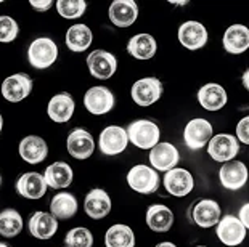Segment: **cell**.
Masks as SVG:
<instances>
[{
  "mask_svg": "<svg viewBox=\"0 0 249 247\" xmlns=\"http://www.w3.org/2000/svg\"><path fill=\"white\" fill-rule=\"evenodd\" d=\"M214 129L211 125L209 120L203 117L193 119L185 125L183 130V141L190 149H201L209 143V140L213 138Z\"/></svg>",
  "mask_w": 249,
  "mask_h": 247,
  "instance_id": "7",
  "label": "cell"
},
{
  "mask_svg": "<svg viewBox=\"0 0 249 247\" xmlns=\"http://www.w3.org/2000/svg\"><path fill=\"white\" fill-rule=\"evenodd\" d=\"M77 199L72 193L61 191L53 196L50 202V214L56 220H68L72 218L77 212Z\"/></svg>",
  "mask_w": 249,
  "mask_h": 247,
  "instance_id": "29",
  "label": "cell"
},
{
  "mask_svg": "<svg viewBox=\"0 0 249 247\" xmlns=\"http://www.w3.org/2000/svg\"><path fill=\"white\" fill-rule=\"evenodd\" d=\"M198 101L206 111H220L229 101L225 88L219 83H206L199 88Z\"/></svg>",
  "mask_w": 249,
  "mask_h": 247,
  "instance_id": "24",
  "label": "cell"
},
{
  "mask_svg": "<svg viewBox=\"0 0 249 247\" xmlns=\"http://www.w3.org/2000/svg\"><path fill=\"white\" fill-rule=\"evenodd\" d=\"M109 19L118 28H129L137 21L139 7L134 0H114L109 5Z\"/></svg>",
  "mask_w": 249,
  "mask_h": 247,
  "instance_id": "20",
  "label": "cell"
},
{
  "mask_svg": "<svg viewBox=\"0 0 249 247\" xmlns=\"http://www.w3.org/2000/svg\"><path fill=\"white\" fill-rule=\"evenodd\" d=\"M178 42L187 50H199L208 44V29L198 21H185L178 28Z\"/></svg>",
  "mask_w": 249,
  "mask_h": 247,
  "instance_id": "14",
  "label": "cell"
},
{
  "mask_svg": "<svg viewBox=\"0 0 249 247\" xmlns=\"http://www.w3.org/2000/svg\"><path fill=\"white\" fill-rule=\"evenodd\" d=\"M93 34L87 24H72L66 31V47L74 53L86 51L92 45Z\"/></svg>",
  "mask_w": 249,
  "mask_h": 247,
  "instance_id": "30",
  "label": "cell"
},
{
  "mask_svg": "<svg viewBox=\"0 0 249 247\" xmlns=\"http://www.w3.org/2000/svg\"><path fill=\"white\" fill-rule=\"evenodd\" d=\"M225 51L231 55H241L249 49V29L243 24H233L227 28L222 39Z\"/></svg>",
  "mask_w": 249,
  "mask_h": 247,
  "instance_id": "25",
  "label": "cell"
},
{
  "mask_svg": "<svg viewBox=\"0 0 249 247\" xmlns=\"http://www.w3.org/2000/svg\"><path fill=\"white\" fill-rule=\"evenodd\" d=\"M19 26L13 18L0 16V42L2 44H10L18 37Z\"/></svg>",
  "mask_w": 249,
  "mask_h": 247,
  "instance_id": "35",
  "label": "cell"
},
{
  "mask_svg": "<svg viewBox=\"0 0 249 247\" xmlns=\"http://www.w3.org/2000/svg\"><path fill=\"white\" fill-rule=\"evenodd\" d=\"M33 87V79L24 72H17L2 82V97L10 103H19L31 95Z\"/></svg>",
  "mask_w": 249,
  "mask_h": 247,
  "instance_id": "10",
  "label": "cell"
},
{
  "mask_svg": "<svg viewBox=\"0 0 249 247\" xmlns=\"http://www.w3.org/2000/svg\"><path fill=\"white\" fill-rule=\"evenodd\" d=\"M0 247H10L8 244H5V243H0Z\"/></svg>",
  "mask_w": 249,
  "mask_h": 247,
  "instance_id": "42",
  "label": "cell"
},
{
  "mask_svg": "<svg viewBox=\"0 0 249 247\" xmlns=\"http://www.w3.org/2000/svg\"><path fill=\"white\" fill-rule=\"evenodd\" d=\"M196 247H206V246H196Z\"/></svg>",
  "mask_w": 249,
  "mask_h": 247,
  "instance_id": "44",
  "label": "cell"
},
{
  "mask_svg": "<svg viewBox=\"0 0 249 247\" xmlns=\"http://www.w3.org/2000/svg\"><path fill=\"white\" fill-rule=\"evenodd\" d=\"M164 87L160 79L156 77H143L139 79L134 85H132L130 95L135 104H139L142 108L151 106L158 99L162 97Z\"/></svg>",
  "mask_w": 249,
  "mask_h": 247,
  "instance_id": "4",
  "label": "cell"
},
{
  "mask_svg": "<svg viewBox=\"0 0 249 247\" xmlns=\"http://www.w3.org/2000/svg\"><path fill=\"white\" fill-rule=\"evenodd\" d=\"M105 246L107 247H135L134 230L127 225L116 223L109 227L105 234Z\"/></svg>",
  "mask_w": 249,
  "mask_h": 247,
  "instance_id": "31",
  "label": "cell"
},
{
  "mask_svg": "<svg viewBox=\"0 0 249 247\" xmlns=\"http://www.w3.org/2000/svg\"><path fill=\"white\" fill-rule=\"evenodd\" d=\"M44 178L47 186L53 188V190H63V188H68L72 183L74 173L70 164L58 161L47 167Z\"/></svg>",
  "mask_w": 249,
  "mask_h": 247,
  "instance_id": "27",
  "label": "cell"
},
{
  "mask_svg": "<svg viewBox=\"0 0 249 247\" xmlns=\"http://www.w3.org/2000/svg\"><path fill=\"white\" fill-rule=\"evenodd\" d=\"M156 247H177L174 243H169V241H166V243H160V244H156Z\"/></svg>",
  "mask_w": 249,
  "mask_h": 247,
  "instance_id": "40",
  "label": "cell"
},
{
  "mask_svg": "<svg viewBox=\"0 0 249 247\" xmlns=\"http://www.w3.org/2000/svg\"><path fill=\"white\" fill-rule=\"evenodd\" d=\"M127 185L140 194H153L160 188V175L153 167L139 164L127 172Z\"/></svg>",
  "mask_w": 249,
  "mask_h": 247,
  "instance_id": "3",
  "label": "cell"
},
{
  "mask_svg": "<svg viewBox=\"0 0 249 247\" xmlns=\"http://www.w3.org/2000/svg\"><path fill=\"white\" fill-rule=\"evenodd\" d=\"M66 148L70 156L77 161H86L95 151V141L92 133H89L86 129H72L66 140Z\"/></svg>",
  "mask_w": 249,
  "mask_h": 247,
  "instance_id": "12",
  "label": "cell"
},
{
  "mask_svg": "<svg viewBox=\"0 0 249 247\" xmlns=\"http://www.w3.org/2000/svg\"><path fill=\"white\" fill-rule=\"evenodd\" d=\"M19 156L21 159L28 164H40L47 159L49 156V146H47V141L42 138V136L37 135H29L24 136L19 143Z\"/></svg>",
  "mask_w": 249,
  "mask_h": 247,
  "instance_id": "17",
  "label": "cell"
},
{
  "mask_svg": "<svg viewBox=\"0 0 249 247\" xmlns=\"http://www.w3.org/2000/svg\"><path fill=\"white\" fill-rule=\"evenodd\" d=\"M65 244L68 247H92L93 234L90 233V230L84 227L72 228L65 236Z\"/></svg>",
  "mask_w": 249,
  "mask_h": 247,
  "instance_id": "34",
  "label": "cell"
},
{
  "mask_svg": "<svg viewBox=\"0 0 249 247\" xmlns=\"http://www.w3.org/2000/svg\"><path fill=\"white\" fill-rule=\"evenodd\" d=\"M84 106L93 115L108 114L114 108V95L109 88L103 85H95L89 88L84 95Z\"/></svg>",
  "mask_w": 249,
  "mask_h": 247,
  "instance_id": "11",
  "label": "cell"
},
{
  "mask_svg": "<svg viewBox=\"0 0 249 247\" xmlns=\"http://www.w3.org/2000/svg\"><path fill=\"white\" fill-rule=\"evenodd\" d=\"M236 140H240L241 143L249 145V117H243L236 125Z\"/></svg>",
  "mask_w": 249,
  "mask_h": 247,
  "instance_id": "36",
  "label": "cell"
},
{
  "mask_svg": "<svg viewBox=\"0 0 249 247\" xmlns=\"http://www.w3.org/2000/svg\"><path fill=\"white\" fill-rule=\"evenodd\" d=\"M47 183L39 172H26L17 181V191L26 199H40L47 193Z\"/></svg>",
  "mask_w": 249,
  "mask_h": 247,
  "instance_id": "21",
  "label": "cell"
},
{
  "mask_svg": "<svg viewBox=\"0 0 249 247\" xmlns=\"http://www.w3.org/2000/svg\"><path fill=\"white\" fill-rule=\"evenodd\" d=\"M74 108H76L74 98L68 92H61L53 95V98L47 104V114H49V117L53 122L65 124L68 120H71L74 114Z\"/></svg>",
  "mask_w": 249,
  "mask_h": 247,
  "instance_id": "18",
  "label": "cell"
},
{
  "mask_svg": "<svg viewBox=\"0 0 249 247\" xmlns=\"http://www.w3.org/2000/svg\"><path fill=\"white\" fill-rule=\"evenodd\" d=\"M240 152V143L236 136L230 133H219L213 136L208 143V154L215 162H229L236 157Z\"/></svg>",
  "mask_w": 249,
  "mask_h": 247,
  "instance_id": "9",
  "label": "cell"
},
{
  "mask_svg": "<svg viewBox=\"0 0 249 247\" xmlns=\"http://www.w3.org/2000/svg\"><path fill=\"white\" fill-rule=\"evenodd\" d=\"M158 44L156 39L151 34H137L127 42V51L135 60H151L156 55Z\"/></svg>",
  "mask_w": 249,
  "mask_h": 247,
  "instance_id": "28",
  "label": "cell"
},
{
  "mask_svg": "<svg viewBox=\"0 0 249 247\" xmlns=\"http://www.w3.org/2000/svg\"><path fill=\"white\" fill-rule=\"evenodd\" d=\"M89 72L98 81H108L118 69V58L107 50H93L87 56Z\"/></svg>",
  "mask_w": 249,
  "mask_h": 247,
  "instance_id": "8",
  "label": "cell"
},
{
  "mask_svg": "<svg viewBox=\"0 0 249 247\" xmlns=\"http://www.w3.org/2000/svg\"><path fill=\"white\" fill-rule=\"evenodd\" d=\"M23 231V217L18 210L5 209L0 212V234L3 238H15Z\"/></svg>",
  "mask_w": 249,
  "mask_h": 247,
  "instance_id": "32",
  "label": "cell"
},
{
  "mask_svg": "<svg viewBox=\"0 0 249 247\" xmlns=\"http://www.w3.org/2000/svg\"><path fill=\"white\" fill-rule=\"evenodd\" d=\"M243 87L246 88H249V69H246L245 72H243Z\"/></svg>",
  "mask_w": 249,
  "mask_h": 247,
  "instance_id": "39",
  "label": "cell"
},
{
  "mask_svg": "<svg viewBox=\"0 0 249 247\" xmlns=\"http://www.w3.org/2000/svg\"><path fill=\"white\" fill-rule=\"evenodd\" d=\"M129 145V136L124 127L108 125L102 130L98 138V148L105 156H118L124 152Z\"/></svg>",
  "mask_w": 249,
  "mask_h": 247,
  "instance_id": "5",
  "label": "cell"
},
{
  "mask_svg": "<svg viewBox=\"0 0 249 247\" xmlns=\"http://www.w3.org/2000/svg\"><path fill=\"white\" fill-rule=\"evenodd\" d=\"M180 161V152L172 143H158L155 148L150 149V164L155 170L169 172L176 169Z\"/></svg>",
  "mask_w": 249,
  "mask_h": 247,
  "instance_id": "16",
  "label": "cell"
},
{
  "mask_svg": "<svg viewBox=\"0 0 249 247\" xmlns=\"http://www.w3.org/2000/svg\"><path fill=\"white\" fill-rule=\"evenodd\" d=\"M29 5L36 10V12L44 13V12H47V10H50L52 7H53V2H52V0H31Z\"/></svg>",
  "mask_w": 249,
  "mask_h": 247,
  "instance_id": "37",
  "label": "cell"
},
{
  "mask_svg": "<svg viewBox=\"0 0 249 247\" xmlns=\"http://www.w3.org/2000/svg\"><path fill=\"white\" fill-rule=\"evenodd\" d=\"M2 129H3V117H2V114H0V133H2Z\"/></svg>",
  "mask_w": 249,
  "mask_h": 247,
  "instance_id": "41",
  "label": "cell"
},
{
  "mask_svg": "<svg viewBox=\"0 0 249 247\" xmlns=\"http://www.w3.org/2000/svg\"><path fill=\"white\" fill-rule=\"evenodd\" d=\"M238 220H240L241 225H243V227H245L246 230L249 228V204H248V202L241 207V210H240V217H238Z\"/></svg>",
  "mask_w": 249,
  "mask_h": 247,
  "instance_id": "38",
  "label": "cell"
},
{
  "mask_svg": "<svg viewBox=\"0 0 249 247\" xmlns=\"http://www.w3.org/2000/svg\"><path fill=\"white\" fill-rule=\"evenodd\" d=\"M65 247H68V246H65Z\"/></svg>",
  "mask_w": 249,
  "mask_h": 247,
  "instance_id": "45",
  "label": "cell"
},
{
  "mask_svg": "<svg viewBox=\"0 0 249 247\" xmlns=\"http://www.w3.org/2000/svg\"><path fill=\"white\" fill-rule=\"evenodd\" d=\"M220 206L214 199H203L199 201L192 210L193 222L201 228H211L215 227L217 222L220 220Z\"/></svg>",
  "mask_w": 249,
  "mask_h": 247,
  "instance_id": "22",
  "label": "cell"
},
{
  "mask_svg": "<svg viewBox=\"0 0 249 247\" xmlns=\"http://www.w3.org/2000/svg\"><path fill=\"white\" fill-rule=\"evenodd\" d=\"M29 233L34 236L36 239L47 241L50 238H53L55 233L58 231V220L52 214L47 212H36L33 214V217L29 218L28 223Z\"/></svg>",
  "mask_w": 249,
  "mask_h": 247,
  "instance_id": "23",
  "label": "cell"
},
{
  "mask_svg": "<svg viewBox=\"0 0 249 247\" xmlns=\"http://www.w3.org/2000/svg\"><path fill=\"white\" fill-rule=\"evenodd\" d=\"M220 185L225 190L238 191L246 185L248 181V167L240 161H229L224 162V165L219 170Z\"/></svg>",
  "mask_w": 249,
  "mask_h": 247,
  "instance_id": "15",
  "label": "cell"
},
{
  "mask_svg": "<svg viewBox=\"0 0 249 247\" xmlns=\"http://www.w3.org/2000/svg\"><path fill=\"white\" fill-rule=\"evenodd\" d=\"M58 58V45L50 37H39L31 42L28 61L34 69H49Z\"/></svg>",
  "mask_w": 249,
  "mask_h": 247,
  "instance_id": "2",
  "label": "cell"
},
{
  "mask_svg": "<svg viewBox=\"0 0 249 247\" xmlns=\"http://www.w3.org/2000/svg\"><path fill=\"white\" fill-rule=\"evenodd\" d=\"M84 210L90 218L102 220L111 212V199L109 194L102 188H93L87 193L84 199Z\"/></svg>",
  "mask_w": 249,
  "mask_h": 247,
  "instance_id": "19",
  "label": "cell"
},
{
  "mask_svg": "<svg viewBox=\"0 0 249 247\" xmlns=\"http://www.w3.org/2000/svg\"><path fill=\"white\" fill-rule=\"evenodd\" d=\"M164 188L169 194L176 198H185L193 191L195 178L187 169H176L166 172L164 175Z\"/></svg>",
  "mask_w": 249,
  "mask_h": 247,
  "instance_id": "13",
  "label": "cell"
},
{
  "mask_svg": "<svg viewBox=\"0 0 249 247\" xmlns=\"http://www.w3.org/2000/svg\"><path fill=\"white\" fill-rule=\"evenodd\" d=\"M146 225L155 233H166L174 225V214L164 204H153L146 210Z\"/></svg>",
  "mask_w": 249,
  "mask_h": 247,
  "instance_id": "26",
  "label": "cell"
},
{
  "mask_svg": "<svg viewBox=\"0 0 249 247\" xmlns=\"http://www.w3.org/2000/svg\"><path fill=\"white\" fill-rule=\"evenodd\" d=\"M129 141L139 149H151L160 143L161 130L156 122L148 119H139L129 124L125 129Z\"/></svg>",
  "mask_w": 249,
  "mask_h": 247,
  "instance_id": "1",
  "label": "cell"
},
{
  "mask_svg": "<svg viewBox=\"0 0 249 247\" xmlns=\"http://www.w3.org/2000/svg\"><path fill=\"white\" fill-rule=\"evenodd\" d=\"M0 185H2V175H0Z\"/></svg>",
  "mask_w": 249,
  "mask_h": 247,
  "instance_id": "43",
  "label": "cell"
},
{
  "mask_svg": "<svg viewBox=\"0 0 249 247\" xmlns=\"http://www.w3.org/2000/svg\"><path fill=\"white\" fill-rule=\"evenodd\" d=\"M87 10V3L84 0H58L56 12L65 19L81 18Z\"/></svg>",
  "mask_w": 249,
  "mask_h": 247,
  "instance_id": "33",
  "label": "cell"
},
{
  "mask_svg": "<svg viewBox=\"0 0 249 247\" xmlns=\"http://www.w3.org/2000/svg\"><path fill=\"white\" fill-rule=\"evenodd\" d=\"M215 234L219 241L227 247L240 246L246 238V228L235 215H225L215 225Z\"/></svg>",
  "mask_w": 249,
  "mask_h": 247,
  "instance_id": "6",
  "label": "cell"
}]
</instances>
